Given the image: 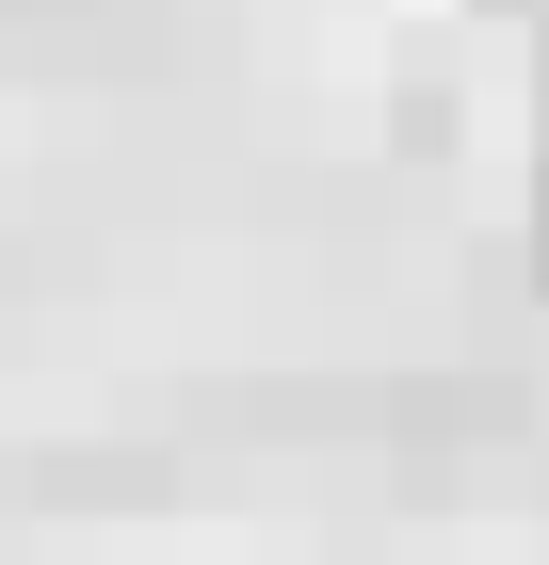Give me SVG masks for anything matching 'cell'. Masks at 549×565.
Wrapping results in <instances>:
<instances>
[{
    "instance_id": "obj_1",
    "label": "cell",
    "mask_w": 549,
    "mask_h": 565,
    "mask_svg": "<svg viewBox=\"0 0 549 565\" xmlns=\"http://www.w3.org/2000/svg\"><path fill=\"white\" fill-rule=\"evenodd\" d=\"M517 259H534V291H549V162H534V211H517Z\"/></svg>"
},
{
    "instance_id": "obj_2",
    "label": "cell",
    "mask_w": 549,
    "mask_h": 565,
    "mask_svg": "<svg viewBox=\"0 0 549 565\" xmlns=\"http://www.w3.org/2000/svg\"><path fill=\"white\" fill-rule=\"evenodd\" d=\"M534 130H549V65H534Z\"/></svg>"
}]
</instances>
